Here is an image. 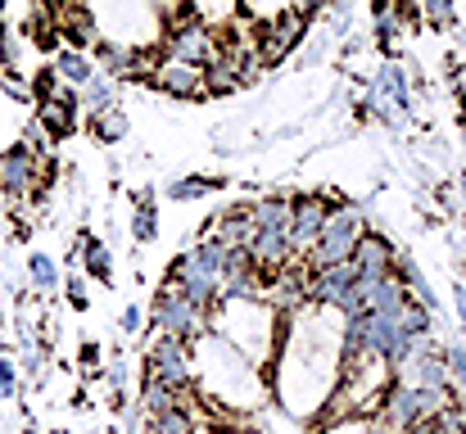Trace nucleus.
<instances>
[{
    "mask_svg": "<svg viewBox=\"0 0 466 434\" xmlns=\"http://www.w3.org/2000/svg\"><path fill=\"white\" fill-rule=\"evenodd\" d=\"M277 394L290 417H312L335 399V380L344 367V312L304 303L290 312L286 335L277 339Z\"/></svg>",
    "mask_w": 466,
    "mask_h": 434,
    "instance_id": "nucleus-1",
    "label": "nucleus"
},
{
    "mask_svg": "<svg viewBox=\"0 0 466 434\" xmlns=\"http://www.w3.org/2000/svg\"><path fill=\"white\" fill-rule=\"evenodd\" d=\"M195 353H190V371L199 380V389L227 408H240V412H254L268 403V385L258 376V367L249 358H240L231 344H222L213 330H204L199 339H190Z\"/></svg>",
    "mask_w": 466,
    "mask_h": 434,
    "instance_id": "nucleus-2",
    "label": "nucleus"
},
{
    "mask_svg": "<svg viewBox=\"0 0 466 434\" xmlns=\"http://www.w3.org/2000/svg\"><path fill=\"white\" fill-rule=\"evenodd\" d=\"M281 312L268 303V298H218L208 308V330L231 344L240 358H249L254 367H263L272 353H277V339H281Z\"/></svg>",
    "mask_w": 466,
    "mask_h": 434,
    "instance_id": "nucleus-3",
    "label": "nucleus"
},
{
    "mask_svg": "<svg viewBox=\"0 0 466 434\" xmlns=\"http://www.w3.org/2000/svg\"><path fill=\"white\" fill-rule=\"evenodd\" d=\"M362 236H367V227H362V213H358V208H349V204H344V208H330V217H326L321 236L312 240V249L304 254V263H309V267L349 263Z\"/></svg>",
    "mask_w": 466,
    "mask_h": 434,
    "instance_id": "nucleus-4",
    "label": "nucleus"
},
{
    "mask_svg": "<svg viewBox=\"0 0 466 434\" xmlns=\"http://www.w3.org/2000/svg\"><path fill=\"white\" fill-rule=\"evenodd\" d=\"M158 50H163V59L208 68V64H213V55H218V32H213L204 18H195V14H177V18L163 27Z\"/></svg>",
    "mask_w": 466,
    "mask_h": 434,
    "instance_id": "nucleus-5",
    "label": "nucleus"
},
{
    "mask_svg": "<svg viewBox=\"0 0 466 434\" xmlns=\"http://www.w3.org/2000/svg\"><path fill=\"white\" fill-rule=\"evenodd\" d=\"M150 321L158 326V335H172V339H199L208 330V312H199L172 281H163V289L155 294V308H150Z\"/></svg>",
    "mask_w": 466,
    "mask_h": 434,
    "instance_id": "nucleus-6",
    "label": "nucleus"
},
{
    "mask_svg": "<svg viewBox=\"0 0 466 434\" xmlns=\"http://www.w3.org/2000/svg\"><path fill=\"white\" fill-rule=\"evenodd\" d=\"M146 380L167 385L172 394L190 389L195 385V371H190V344L186 339H172V335H158L155 348H150V367H146Z\"/></svg>",
    "mask_w": 466,
    "mask_h": 434,
    "instance_id": "nucleus-7",
    "label": "nucleus"
},
{
    "mask_svg": "<svg viewBox=\"0 0 466 434\" xmlns=\"http://www.w3.org/2000/svg\"><path fill=\"white\" fill-rule=\"evenodd\" d=\"M304 27H309V9H286V14L268 18L263 32H258V64H277V59H286V55L299 45Z\"/></svg>",
    "mask_w": 466,
    "mask_h": 434,
    "instance_id": "nucleus-8",
    "label": "nucleus"
},
{
    "mask_svg": "<svg viewBox=\"0 0 466 434\" xmlns=\"http://www.w3.org/2000/svg\"><path fill=\"white\" fill-rule=\"evenodd\" d=\"M326 217H330V204L317 199V195H304V199L290 204V227H286V236H290V254H295L299 263H304V254L312 249V240L321 236Z\"/></svg>",
    "mask_w": 466,
    "mask_h": 434,
    "instance_id": "nucleus-9",
    "label": "nucleus"
},
{
    "mask_svg": "<svg viewBox=\"0 0 466 434\" xmlns=\"http://www.w3.org/2000/svg\"><path fill=\"white\" fill-rule=\"evenodd\" d=\"M32 186H36V149H27V145L0 149V195L23 199Z\"/></svg>",
    "mask_w": 466,
    "mask_h": 434,
    "instance_id": "nucleus-10",
    "label": "nucleus"
},
{
    "mask_svg": "<svg viewBox=\"0 0 466 434\" xmlns=\"http://www.w3.org/2000/svg\"><path fill=\"white\" fill-rule=\"evenodd\" d=\"M353 272H358V281H385V277H394V245L385 240V236H362L358 240V249H353Z\"/></svg>",
    "mask_w": 466,
    "mask_h": 434,
    "instance_id": "nucleus-11",
    "label": "nucleus"
},
{
    "mask_svg": "<svg viewBox=\"0 0 466 434\" xmlns=\"http://www.w3.org/2000/svg\"><path fill=\"white\" fill-rule=\"evenodd\" d=\"M150 77H155L158 91H167V96H177V100H195V96H204V68H195V64L158 59Z\"/></svg>",
    "mask_w": 466,
    "mask_h": 434,
    "instance_id": "nucleus-12",
    "label": "nucleus"
},
{
    "mask_svg": "<svg viewBox=\"0 0 466 434\" xmlns=\"http://www.w3.org/2000/svg\"><path fill=\"white\" fill-rule=\"evenodd\" d=\"M59 36H68L73 50H82V55H86V45H100V27H96L86 0H64L59 5Z\"/></svg>",
    "mask_w": 466,
    "mask_h": 434,
    "instance_id": "nucleus-13",
    "label": "nucleus"
},
{
    "mask_svg": "<svg viewBox=\"0 0 466 434\" xmlns=\"http://www.w3.org/2000/svg\"><path fill=\"white\" fill-rule=\"evenodd\" d=\"M77 91H55L50 100H41V127L50 136H68L77 127Z\"/></svg>",
    "mask_w": 466,
    "mask_h": 434,
    "instance_id": "nucleus-14",
    "label": "nucleus"
},
{
    "mask_svg": "<svg viewBox=\"0 0 466 434\" xmlns=\"http://www.w3.org/2000/svg\"><path fill=\"white\" fill-rule=\"evenodd\" d=\"M55 77L68 86V91H82L91 77H96V59L91 55H82V50H73V45H64V50H55Z\"/></svg>",
    "mask_w": 466,
    "mask_h": 434,
    "instance_id": "nucleus-15",
    "label": "nucleus"
},
{
    "mask_svg": "<svg viewBox=\"0 0 466 434\" xmlns=\"http://www.w3.org/2000/svg\"><path fill=\"white\" fill-rule=\"evenodd\" d=\"M114 105H118V82H114L109 73L96 68V77L77 91V109H82L86 118H100V114H109Z\"/></svg>",
    "mask_w": 466,
    "mask_h": 434,
    "instance_id": "nucleus-16",
    "label": "nucleus"
},
{
    "mask_svg": "<svg viewBox=\"0 0 466 434\" xmlns=\"http://www.w3.org/2000/svg\"><path fill=\"white\" fill-rule=\"evenodd\" d=\"M218 245H249V236H254V217H249V208H227V213H218V222H213V231H208Z\"/></svg>",
    "mask_w": 466,
    "mask_h": 434,
    "instance_id": "nucleus-17",
    "label": "nucleus"
},
{
    "mask_svg": "<svg viewBox=\"0 0 466 434\" xmlns=\"http://www.w3.org/2000/svg\"><path fill=\"white\" fill-rule=\"evenodd\" d=\"M132 240L137 245H155L158 236V213H155V190L150 186H141L137 195H132Z\"/></svg>",
    "mask_w": 466,
    "mask_h": 434,
    "instance_id": "nucleus-18",
    "label": "nucleus"
},
{
    "mask_svg": "<svg viewBox=\"0 0 466 434\" xmlns=\"http://www.w3.org/2000/svg\"><path fill=\"white\" fill-rule=\"evenodd\" d=\"M290 204H295V199H286V195H268V199H258V204L249 208L254 231H286V227H290Z\"/></svg>",
    "mask_w": 466,
    "mask_h": 434,
    "instance_id": "nucleus-19",
    "label": "nucleus"
},
{
    "mask_svg": "<svg viewBox=\"0 0 466 434\" xmlns=\"http://www.w3.org/2000/svg\"><path fill=\"white\" fill-rule=\"evenodd\" d=\"M371 91H376L380 100H390L394 109H403V114L412 109V96H408V77H403V68H399V64H385V68L376 73V86H371Z\"/></svg>",
    "mask_w": 466,
    "mask_h": 434,
    "instance_id": "nucleus-20",
    "label": "nucleus"
},
{
    "mask_svg": "<svg viewBox=\"0 0 466 434\" xmlns=\"http://www.w3.org/2000/svg\"><path fill=\"white\" fill-rule=\"evenodd\" d=\"M222 186H227L222 177L190 172V177H181V181H172V186H167V199H172V204H190V199H204V195H213V190H222Z\"/></svg>",
    "mask_w": 466,
    "mask_h": 434,
    "instance_id": "nucleus-21",
    "label": "nucleus"
},
{
    "mask_svg": "<svg viewBox=\"0 0 466 434\" xmlns=\"http://www.w3.org/2000/svg\"><path fill=\"white\" fill-rule=\"evenodd\" d=\"M82 263H86V272L100 281V286H109L114 281V258H109V245L105 240H82Z\"/></svg>",
    "mask_w": 466,
    "mask_h": 434,
    "instance_id": "nucleus-22",
    "label": "nucleus"
},
{
    "mask_svg": "<svg viewBox=\"0 0 466 434\" xmlns=\"http://www.w3.org/2000/svg\"><path fill=\"white\" fill-rule=\"evenodd\" d=\"M91 132H96V141L105 145H118L127 132H132V118H127V109H109V114H100V118H91Z\"/></svg>",
    "mask_w": 466,
    "mask_h": 434,
    "instance_id": "nucleus-23",
    "label": "nucleus"
},
{
    "mask_svg": "<svg viewBox=\"0 0 466 434\" xmlns=\"http://www.w3.org/2000/svg\"><path fill=\"white\" fill-rule=\"evenodd\" d=\"M150 434H195V417L177 403V408H167V412L150 417Z\"/></svg>",
    "mask_w": 466,
    "mask_h": 434,
    "instance_id": "nucleus-24",
    "label": "nucleus"
},
{
    "mask_svg": "<svg viewBox=\"0 0 466 434\" xmlns=\"http://www.w3.org/2000/svg\"><path fill=\"white\" fill-rule=\"evenodd\" d=\"M27 277H32V286L46 289V294L59 289V267L50 263V254H32V258H27Z\"/></svg>",
    "mask_w": 466,
    "mask_h": 434,
    "instance_id": "nucleus-25",
    "label": "nucleus"
},
{
    "mask_svg": "<svg viewBox=\"0 0 466 434\" xmlns=\"http://www.w3.org/2000/svg\"><path fill=\"white\" fill-rule=\"evenodd\" d=\"M417 18H426L435 27H453L458 23V0H421L417 5Z\"/></svg>",
    "mask_w": 466,
    "mask_h": 434,
    "instance_id": "nucleus-26",
    "label": "nucleus"
},
{
    "mask_svg": "<svg viewBox=\"0 0 466 434\" xmlns=\"http://www.w3.org/2000/svg\"><path fill=\"white\" fill-rule=\"evenodd\" d=\"M190 14L204 18L208 27L213 23H231L236 18V0H190Z\"/></svg>",
    "mask_w": 466,
    "mask_h": 434,
    "instance_id": "nucleus-27",
    "label": "nucleus"
},
{
    "mask_svg": "<svg viewBox=\"0 0 466 434\" xmlns=\"http://www.w3.org/2000/svg\"><path fill=\"white\" fill-rule=\"evenodd\" d=\"M245 9H249V18H258V23H268V18H277V14H286V9H309V0H240ZM317 5V0H312Z\"/></svg>",
    "mask_w": 466,
    "mask_h": 434,
    "instance_id": "nucleus-28",
    "label": "nucleus"
},
{
    "mask_svg": "<svg viewBox=\"0 0 466 434\" xmlns=\"http://www.w3.org/2000/svg\"><path fill=\"white\" fill-rule=\"evenodd\" d=\"M403 434H462V421H458L453 412H435V417H426V421L408 426Z\"/></svg>",
    "mask_w": 466,
    "mask_h": 434,
    "instance_id": "nucleus-29",
    "label": "nucleus"
},
{
    "mask_svg": "<svg viewBox=\"0 0 466 434\" xmlns=\"http://www.w3.org/2000/svg\"><path fill=\"white\" fill-rule=\"evenodd\" d=\"M444 367H449V380H458V389L466 394V344H449L444 348Z\"/></svg>",
    "mask_w": 466,
    "mask_h": 434,
    "instance_id": "nucleus-30",
    "label": "nucleus"
},
{
    "mask_svg": "<svg viewBox=\"0 0 466 434\" xmlns=\"http://www.w3.org/2000/svg\"><path fill=\"white\" fill-rule=\"evenodd\" d=\"M321 434H380V430H376L371 417H339V421H330Z\"/></svg>",
    "mask_w": 466,
    "mask_h": 434,
    "instance_id": "nucleus-31",
    "label": "nucleus"
},
{
    "mask_svg": "<svg viewBox=\"0 0 466 434\" xmlns=\"http://www.w3.org/2000/svg\"><path fill=\"white\" fill-rule=\"evenodd\" d=\"M399 27H403V18H399V14L376 18V41H380V45H394V41H399Z\"/></svg>",
    "mask_w": 466,
    "mask_h": 434,
    "instance_id": "nucleus-32",
    "label": "nucleus"
},
{
    "mask_svg": "<svg viewBox=\"0 0 466 434\" xmlns=\"http://www.w3.org/2000/svg\"><path fill=\"white\" fill-rule=\"evenodd\" d=\"M141 321H146V312H141V308H123V317H118V330H123V335H141V330H146Z\"/></svg>",
    "mask_w": 466,
    "mask_h": 434,
    "instance_id": "nucleus-33",
    "label": "nucleus"
},
{
    "mask_svg": "<svg viewBox=\"0 0 466 434\" xmlns=\"http://www.w3.org/2000/svg\"><path fill=\"white\" fill-rule=\"evenodd\" d=\"M14 385H18V371H14V362H9V358H0V399H9V394H14Z\"/></svg>",
    "mask_w": 466,
    "mask_h": 434,
    "instance_id": "nucleus-34",
    "label": "nucleus"
},
{
    "mask_svg": "<svg viewBox=\"0 0 466 434\" xmlns=\"http://www.w3.org/2000/svg\"><path fill=\"white\" fill-rule=\"evenodd\" d=\"M68 303H73V308H86V303H91V298H86V281H82V277H73V281H68Z\"/></svg>",
    "mask_w": 466,
    "mask_h": 434,
    "instance_id": "nucleus-35",
    "label": "nucleus"
},
{
    "mask_svg": "<svg viewBox=\"0 0 466 434\" xmlns=\"http://www.w3.org/2000/svg\"><path fill=\"white\" fill-rule=\"evenodd\" d=\"M394 5H399V0H371V14L385 18V14H394Z\"/></svg>",
    "mask_w": 466,
    "mask_h": 434,
    "instance_id": "nucleus-36",
    "label": "nucleus"
},
{
    "mask_svg": "<svg viewBox=\"0 0 466 434\" xmlns=\"http://www.w3.org/2000/svg\"><path fill=\"white\" fill-rule=\"evenodd\" d=\"M458 317H462V344H466V289H458Z\"/></svg>",
    "mask_w": 466,
    "mask_h": 434,
    "instance_id": "nucleus-37",
    "label": "nucleus"
},
{
    "mask_svg": "<svg viewBox=\"0 0 466 434\" xmlns=\"http://www.w3.org/2000/svg\"><path fill=\"white\" fill-rule=\"evenodd\" d=\"M458 195L466 199V163H462V177H458Z\"/></svg>",
    "mask_w": 466,
    "mask_h": 434,
    "instance_id": "nucleus-38",
    "label": "nucleus"
},
{
    "mask_svg": "<svg viewBox=\"0 0 466 434\" xmlns=\"http://www.w3.org/2000/svg\"><path fill=\"white\" fill-rule=\"evenodd\" d=\"M50 434H68V430H50Z\"/></svg>",
    "mask_w": 466,
    "mask_h": 434,
    "instance_id": "nucleus-39",
    "label": "nucleus"
}]
</instances>
